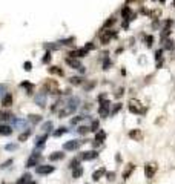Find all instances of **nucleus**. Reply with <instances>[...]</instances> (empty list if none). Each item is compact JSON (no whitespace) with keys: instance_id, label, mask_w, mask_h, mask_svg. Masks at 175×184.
Returning a JSON list of instances; mask_svg holds the SVG:
<instances>
[{"instance_id":"f257e3e1","label":"nucleus","mask_w":175,"mask_h":184,"mask_svg":"<svg viewBox=\"0 0 175 184\" xmlns=\"http://www.w3.org/2000/svg\"><path fill=\"white\" fill-rule=\"evenodd\" d=\"M40 161H42V155H40L38 152H34L29 160L26 161V167H34V166H40Z\"/></svg>"},{"instance_id":"f03ea898","label":"nucleus","mask_w":175,"mask_h":184,"mask_svg":"<svg viewBox=\"0 0 175 184\" xmlns=\"http://www.w3.org/2000/svg\"><path fill=\"white\" fill-rule=\"evenodd\" d=\"M129 111L132 114H141L143 112V106H141V103L138 100H129Z\"/></svg>"},{"instance_id":"7ed1b4c3","label":"nucleus","mask_w":175,"mask_h":184,"mask_svg":"<svg viewBox=\"0 0 175 184\" xmlns=\"http://www.w3.org/2000/svg\"><path fill=\"white\" fill-rule=\"evenodd\" d=\"M54 170H56V167H54V166L43 164V166H37L35 172H37L38 175H49V174H52V172H54Z\"/></svg>"},{"instance_id":"20e7f679","label":"nucleus","mask_w":175,"mask_h":184,"mask_svg":"<svg viewBox=\"0 0 175 184\" xmlns=\"http://www.w3.org/2000/svg\"><path fill=\"white\" fill-rule=\"evenodd\" d=\"M157 169H158V167H157L155 163H147V164L144 166V175H146V178H154Z\"/></svg>"},{"instance_id":"39448f33","label":"nucleus","mask_w":175,"mask_h":184,"mask_svg":"<svg viewBox=\"0 0 175 184\" xmlns=\"http://www.w3.org/2000/svg\"><path fill=\"white\" fill-rule=\"evenodd\" d=\"M98 156L97 150H86V152H82V155H80V158L78 160H85V161H92V160H95Z\"/></svg>"},{"instance_id":"423d86ee","label":"nucleus","mask_w":175,"mask_h":184,"mask_svg":"<svg viewBox=\"0 0 175 184\" xmlns=\"http://www.w3.org/2000/svg\"><path fill=\"white\" fill-rule=\"evenodd\" d=\"M80 144H82V141H78V140H69L63 144V149L65 150H77L80 147Z\"/></svg>"},{"instance_id":"0eeeda50","label":"nucleus","mask_w":175,"mask_h":184,"mask_svg":"<svg viewBox=\"0 0 175 184\" xmlns=\"http://www.w3.org/2000/svg\"><path fill=\"white\" fill-rule=\"evenodd\" d=\"M109 106H111V103H109V100H104V101H101L100 103V109H98V114H100V117H107L109 115Z\"/></svg>"},{"instance_id":"6e6552de","label":"nucleus","mask_w":175,"mask_h":184,"mask_svg":"<svg viewBox=\"0 0 175 184\" xmlns=\"http://www.w3.org/2000/svg\"><path fill=\"white\" fill-rule=\"evenodd\" d=\"M66 63H68L71 68H74V69H80V72H85V68L82 66V63H80L78 60H75L74 57H66Z\"/></svg>"},{"instance_id":"1a4fd4ad","label":"nucleus","mask_w":175,"mask_h":184,"mask_svg":"<svg viewBox=\"0 0 175 184\" xmlns=\"http://www.w3.org/2000/svg\"><path fill=\"white\" fill-rule=\"evenodd\" d=\"M75 109H77V104H75V101H74V103H71V104H69V106H66L63 111H60V114H59V115H60V118H65V117L71 115Z\"/></svg>"},{"instance_id":"9d476101","label":"nucleus","mask_w":175,"mask_h":184,"mask_svg":"<svg viewBox=\"0 0 175 184\" xmlns=\"http://www.w3.org/2000/svg\"><path fill=\"white\" fill-rule=\"evenodd\" d=\"M35 104L37 106H40V108H43L45 104H46V94L42 91L40 94H37V97H35Z\"/></svg>"},{"instance_id":"9b49d317","label":"nucleus","mask_w":175,"mask_h":184,"mask_svg":"<svg viewBox=\"0 0 175 184\" xmlns=\"http://www.w3.org/2000/svg\"><path fill=\"white\" fill-rule=\"evenodd\" d=\"M129 138L135 140V141H141V138H143L141 130H140V129H132L131 132H129Z\"/></svg>"},{"instance_id":"f8f14e48","label":"nucleus","mask_w":175,"mask_h":184,"mask_svg":"<svg viewBox=\"0 0 175 184\" xmlns=\"http://www.w3.org/2000/svg\"><path fill=\"white\" fill-rule=\"evenodd\" d=\"M115 35H117V34H115L114 31H106L104 34H101V35H100V38H101V42H103V45H106V43H107V42H109V40H111V38H112V37H115Z\"/></svg>"},{"instance_id":"ddd939ff","label":"nucleus","mask_w":175,"mask_h":184,"mask_svg":"<svg viewBox=\"0 0 175 184\" xmlns=\"http://www.w3.org/2000/svg\"><path fill=\"white\" fill-rule=\"evenodd\" d=\"M104 174H106V169H104V167H100V169H97L95 172L92 174V180H94V181H100Z\"/></svg>"},{"instance_id":"4468645a","label":"nucleus","mask_w":175,"mask_h":184,"mask_svg":"<svg viewBox=\"0 0 175 184\" xmlns=\"http://www.w3.org/2000/svg\"><path fill=\"white\" fill-rule=\"evenodd\" d=\"M106 138V134H104V130H98V132L95 134V140H94V144L95 146H98V144L103 143V140Z\"/></svg>"},{"instance_id":"2eb2a0df","label":"nucleus","mask_w":175,"mask_h":184,"mask_svg":"<svg viewBox=\"0 0 175 184\" xmlns=\"http://www.w3.org/2000/svg\"><path fill=\"white\" fill-rule=\"evenodd\" d=\"M12 134V127L8 124H0V135H11Z\"/></svg>"},{"instance_id":"dca6fc26","label":"nucleus","mask_w":175,"mask_h":184,"mask_svg":"<svg viewBox=\"0 0 175 184\" xmlns=\"http://www.w3.org/2000/svg\"><path fill=\"white\" fill-rule=\"evenodd\" d=\"M65 158V153L63 152H54L49 155V160L51 161H59V160H63Z\"/></svg>"},{"instance_id":"f3484780","label":"nucleus","mask_w":175,"mask_h":184,"mask_svg":"<svg viewBox=\"0 0 175 184\" xmlns=\"http://www.w3.org/2000/svg\"><path fill=\"white\" fill-rule=\"evenodd\" d=\"M134 169H135V166L134 164H129L128 167H126V170L123 172V180H128L131 175H132V172H134Z\"/></svg>"},{"instance_id":"a211bd4d","label":"nucleus","mask_w":175,"mask_h":184,"mask_svg":"<svg viewBox=\"0 0 175 184\" xmlns=\"http://www.w3.org/2000/svg\"><path fill=\"white\" fill-rule=\"evenodd\" d=\"M29 181H31V175H29V174H25V175H22V177L17 180L16 184H28Z\"/></svg>"},{"instance_id":"6ab92c4d","label":"nucleus","mask_w":175,"mask_h":184,"mask_svg":"<svg viewBox=\"0 0 175 184\" xmlns=\"http://www.w3.org/2000/svg\"><path fill=\"white\" fill-rule=\"evenodd\" d=\"M82 175H83V169H82V166H78V167L72 169V178H80Z\"/></svg>"},{"instance_id":"aec40b11","label":"nucleus","mask_w":175,"mask_h":184,"mask_svg":"<svg viewBox=\"0 0 175 184\" xmlns=\"http://www.w3.org/2000/svg\"><path fill=\"white\" fill-rule=\"evenodd\" d=\"M2 103H3V106H5V108L11 106V104H12V97H11V94H6V95L3 97Z\"/></svg>"},{"instance_id":"412c9836","label":"nucleus","mask_w":175,"mask_h":184,"mask_svg":"<svg viewBox=\"0 0 175 184\" xmlns=\"http://www.w3.org/2000/svg\"><path fill=\"white\" fill-rule=\"evenodd\" d=\"M129 16H131V8H129V6H125V8L122 9V17L128 20V19H129Z\"/></svg>"},{"instance_id":"4be33fe9","label":"nucleus","mask_w":175,"mask_h":184,"mask_svg":"<svg viewBox=\"0 0 175 184\" xmlns=\"http://www.w3.org/2000/svg\"><path fill=\"white\" fill-rule=\"evenodd\" d=\"M31 132H32V129H28V130H26V132L20 134V135H19V141H25L26 138H28V137L31 135Z\"/></svg>"},{"instance_id":"5701e85b","label":"nucleus","mask_w":175,"mask_h":184,"mask_svg":"<svg viewBox=\"0 0 175 184\" xmlns=\"http://www.w3.org/2000/svg\"><path fill=\"white\" fill-rule=\"evenodd\" d=\"M20 86H22V88H25L26 91H28V94H31V92H32V89H34V86H32L31 83H28V82H23Z\"/></svg>"},{"instance_id":"b1692460","label":"nucleus","mask_w":175,"mask_h":184,"mask_svg":"<svg viewBox=\"0 0 175 184\" xmlns=\"http://www.w3.org/2000/svg\"><path fill=\"white\" fill-rule=\"evenodd\" d=\"M46 138H48V135H46V134H45L43 137H38V138H37V146H38V147L45 146V141H46Z\"/></svg>"},{"instance_id":"393cba45","label":"nucleus","mask_w":175,"mask_h":184,"mask_svg":"<svg viewBox=\"0 0 175 184\" xmlns=\"http://www.w3.org/2000/svg\"><path fill=\"white\" fill-rule=\"evenodd\" d=\"M77 132H78L80 135H86V134L89 132V127H86V126H80Z\"/></svg>"},{"instance_id":"a878e982","label":"nucleus","mask_w":175,"mask_h":184,"mask_svg":"<svg viewBox=\"0 0 175 184\" xmlns=\"http://www.w3.org/2000/svg\"><path fill=\"white\" fill-rule=\"evenodd\" d=\"M42 129L45 130V132H49V130L52 129V123H51V121H46V123H43Z\"/></svg>"},{"instance_id":"bb28decb","label":"nucleus","mask_w":175,"mask_h":184,"mask_svg":"<svg viewBox=\"0 0 175 184\" xmlns=\"http://www.w3.org/2000/svg\"><path fill=\"white\" fill-rule=\"evenodd\" d=\"M65 132H68V129H66V127H60V130H56V132H54V137H60Z\"/></svg>"},{"instance_id":"cd10ccee","label":"nucleus","mask_w":175,"mask_h":184,"mask_svg":"<svg viewBox=\"0 0 175 184\" xmlns=\"http://www.w3.org/2000/svg\"><path fill=\"white\" fill-rule=\"evenodd\" d=\"M69 82H71L72 85H82V82H83V80H82V78H80V77H72Z\"/></svg>"},{"instance_id":"c85d7f7f","label":"nucleus","mask_w":175,"mask_h":184,"mask_svg":"<svg viewBox=\"0 0 175 184\" xmlns=\"http://www.w3.org/2000/svg\"><path fill=\"white\" fill-rule=\"evenodd\" d=\"M40 120H42L40 115H29V121H32V123H38Z\"/></svg>"},{"instance_id":"c756f323","label":"nucleus","mask_w":175,"mask_h":184,"mask_svg":"<svg viewBox=\"0 0 175 184\" xmlns=\"http://www.w3.org/2000/svg\"><path fill=\"white\" fill-rule=\"evenodd\" d=\"M78 166H80V160H78V158L72 160V161H71V164H69V167H71V169H75V167H78Z\"/></svg>"},{"instance_id":"7c9ffc66","label":"nucleus","mask_w":175,"mask_h":184,"mask_svg":"<svg viewBox=\"0 0 175 184\" xmlns=\"http://www.w3.org/2000/svg\"><path fill=\"white\" fill-rule=\"evenodd\" d=\"M98 129V121L95 120V121H92L91 123V127H89V130H92V132H94V130H97Z\"/></svg>"},{"instance_id":"2f4dec72","label":"nucleus","mask_w":175,"mask_h":184,"mask_svg":"<svg viewBox=\"0 0 175 184\" xmlns=\"http://www.w3.org/2000/svg\"><path fill=\"white\" fill-rule=\"evenodd\" d=\"M49 72H52V74H59V75H62V74H63L57 66H56V68H49Z\"/></svg>"},{"instance_id":"473e14b6","label":"nucleus","mask_w":175,"mask_h":184,"mask_svg":"<svg viewBox=\"0 0 175 184\" xmlns=\"http://www.w3.org/2000/svg\"><path fill=\"white\" fill-rule=\"evenodd\" d=\"M6 86L5 85H0V97H2V95H6Z\"/></svg>"},{"instance_id":"72a5a7b5","label":"nucleus","mask_w":175,"mask_h":184,"mask_svg":"<svg viewBox=\"0 0 175 184\" xmlns=\"http://www.w3.org/2000/svg\"><path fill=\"white\" fill-rule=\"evenodd\" d=\"M115 23V19H109L106 23H104V28H107V26H111V25H114Z\"/></svg>"},{"instance_id":"f704fd0d","label":"nucleus","mask_w":175,"mask_h":184,"mask_svg":"<svg viewBox=\"0 0 175 184\" xmlns=\"http://www.w3.org/2000/svg\"><path fill=\"white\" fill-rule=\"evenodd\" d=\"M82 118H83V117H77V118H72V120H71V124H77L78 121H82Z\"/></svg>"},{"instance_id":"c9c22d12","label":"nucleus","mask_w":175,"mask_h":184,"mask_svg":"<svg viewBox=\"0 0 175 184\" xmlns=\"http://www.w3.org/2000/svg\"><path fill=\"white\" fill-rule=\"evenodd\" d=\"M120 109H122V104H117V106H114V109H112V115H114V114H117Z\"/></svg>"},{"instance_id":"e433bc0d","label":"nucleus","mask_w":175,"mask_h":184,"mask_svg":"<svg viewBox=\"0 0 175 184\" xmlns=\"http://www.w3.org/2000/svg\"><path fill=\"white\" fill-rule=\"evenodd\" d=\"M109 64H111V61H109V58L106 57V60L103 61V68H104V69H107V66H109Z\"/></svg>"},{"instance_id":"4c0bfd02","label":"nucleus","mask_w":175,"mask_h":184,"mask_svg":"<svg viewBox=\"0 0 175 184\" xmlns=\"http://www.w3.org/2000/svg\"><path fill=\"white\" fill-rule=\"evenodd\" d=\"M31 68H32V64H31L29 61H26V63H25V71H31Z\"/></svg>"},{"instance_id":"58836bf2","label":"nucleus","mask_w":175,"mask_h":184,"mask_svg":"<svg viewBox=\"0 0 175 184\" xmlns=\"http://www.w3.org/2000/svg\"><path fill=\"white\" fill-rule=\"evenodd\" d=\"M146 42H147V46H151V45H152V35H147Z\"/></svg>"},{"instance_id":"ea45409f","label":"nucleus","mask_w":175,"mask_h":184,"mask_svg":"<svg viewBox=\"0 0 175 184\" xmlns=\"http://www.w3.org/2000/svg\"><path fill=\"white\" fill-rule=\"evenodd\" d=\"M49 60H51V55H49V52H48V54H46V57H45L42 61H43V63H49Z\"/></svg>"},{"instance_id":"a19ab883","label":"nucleus","mask_w":175,"mask_h":184,"mask_svg":"<svg viewBox=\"0 0 175 184\" xmlns=\"http://www.w3.org/2000/svg\"><path fill=\"white\" fill-rule=\"evenodd\" d=\"M11 163H12V160H8L6 163H3V164H2V169H5V167H8V166H9Z\"/></svg>"},{"instance_id":"79ce46f5","label":"nucleus","mask_w":175,"mask_h":184,"mask_svg":"<svg viewBox=\"0 0 175 184\" xmlns=\"http://www.w3.org/2000/svg\"><path fill=\"white\" fill-rule=\"evenodd\" d=\"M114 177H115V174H114V172L107 174V180H109V181H112V180H114Z\"/></svg>"},{"instance_id":"37998d69","label":"nucleus","mask_w":175,"mask_h":184,"mask_svg":"<svg viewBox=\"0 0 175 184\" xmlns=\"http://www.w3.org/2000/svg\"><path fill=\"white\" fill-rule=\"evenodd\" d=\"M6 149L8 150H12V149H16V146H14V144H11V146H6Z\"/></svg>"},{"instance_id":"c03bdc74","label":"nucleus","mask_w":175,"mask_h":184,"mask_svg":"<svg viewBox=\"0 0 175 184\" xmlns=\"http://www.w3.org/2000/svg\"><path fill=\"white\" fill-rule=\"evenodd\" d=\"M155 57H157V60L161 57V51H157V54H155Z\"/></svg>"},{"instance_id":"a18cd8bd","label":"nucleus","mask_w":175,"mask_h":184,"mask_svg":"<svg viewBox=\"0 0 175 184\" xmlns=\"http://www.w3.org/2000/svg\"><path fill=\"white\" fill-rule=\"evenodd\" d=\"M28 184H35V183H34V181H29V183H28Z\"/></svg>"},{"instance_id":"49530a36","label":"nucleus","mask_w":175,"mask_h":184,"mask_svg":"<svg viewBox=\"0 0 175 184\" xmlns=\"http://www.w3.org/2000/svg\"><path fill=\"white\" fill-rule=\"evenodd\" d=\"M0 51H2V46H0Z\"/></svg>"},{"instance_id":"de8ad7c7","label":"nucleus","mask_w":175,"mask_h":184,"mask_svg":"<svg viewBox=\"0 0 175 184\" xmlns=\"http://www.w3.org/2000/svg\"><path fill=\"white\" fill-rule=\"evenodd\" d=\"M173 5H175V0H173Z\"/></svg>"}]
</instances>
